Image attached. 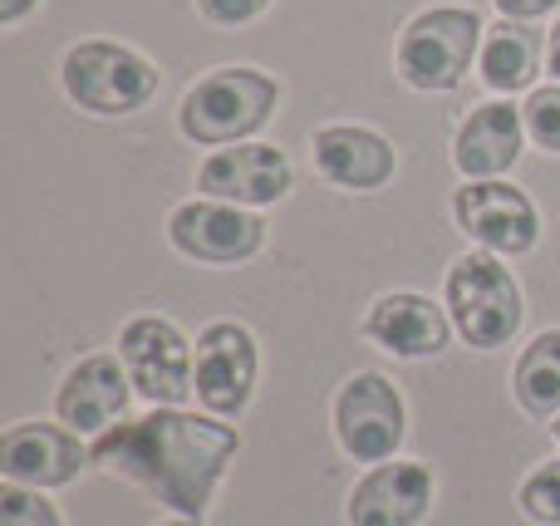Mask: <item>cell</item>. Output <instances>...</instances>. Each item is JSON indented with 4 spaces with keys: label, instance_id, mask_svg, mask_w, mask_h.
<instances>
[{
    "label": "cell",
    "instance_id": "1",
    "mask_svg": "<svg viewBox=\"0 0 560 526\" xmlns=\"http://www.w3.org/2000/svg\"><path fill=\"white\" fill-rule=\"evenodd\" d=\"M236 453H242V433L232 423L187 409H153L143 419L114 423L89 443L98 472L143 488L177 517H202L212 507Z\"/></svg>",
    "mask_w": 560,
    "mask_h": 526
},
{
    "label": "cell",
    "instance_id": "2",
    "mask_svg": "<svg viewBox=\"0 0 560 526\" xmlns=\"http://www.w3.org/2000/svg\"><path fill=\"white\" fill-rule=\"evenodd\" d=\"M280 104V84L266 69L226 65L202 74L177 104V133L197 148H232L246 143L271 124Z\"/></svg>",
    "mask_w": 560,
    "mask_h": 526
},
{
    "label": "cell",
    "instance_id": "3",
    "mask_svg": "<svg viewBox=\"0 0 560 526\" xmlns=\"http://www.w3.org/2000/svg\"><path fill=\"white\" fill-rule=\"evenodd\" d=\"M59 84L69 104H79L94 118H128L148 108L163 89V74L148 55L118 39H79L59 59Z\"/></svg>",
    "mask_w": 560,
    "mask_h": 526
},
{
    "label": "cell",
    "instance_id": "4",
    "mask_svg": "<svg viewBox=\"0 0 560 526\" xmlns=\"http://www.w3.org/2000/svg\"><path fill=\"white\" fill-rule=\"evenodd\" d=\"M482 15L472 5H433L418 10L394 45V69L418 94H447L467 79L472 59L482 55Z\"/></svg>",
    "mask_w": 560,
    "mask_h": 526
},
{
    "label": "cell",
    "instance_id": "5",
    "mask_svg": "<svg viewBox=\"0 0 560 526\" xmlns=\"http://www.w3.org/2000/svg\"><path fill=\"white\" fill-rule=\"evenodd\" d=\"M443 305L453 330L463 335L472 350H502L526 320V301L516 276L506 271L502 256L492 252H467L447 266Z\"/></svg>",
    "mask_w": 560,
    "mask_h": 526
},
{
    "label": "cell",
    "instance_id": "6",
    "mask_svg": "<svg viewBox=\"0 0 560 526\" xmlns=\"http://www.w3.org/2000/svg\"><path fill=\"white\" fill-rule=\"evenodd\" d=\"M335 439L345 458L354 463H388L408 439V404L398 384L378 370H359L335 394Z\"/></svg>",
    "mask_w": 560,
    "mask_h": 526
},
{
    "label": "cell",
    "instance_id": "7",
    "mask_svg": "<svg viewBox=\"0 0 560 526\" xmlns=\"http://www.w3.org/2000/svg\"><path fill=\"white\" fill-rule=\"evenodd\" d=\"M118 360H124L138 399H148L153 409H183L192 399L197 350L167 315H133V320H124Z\"/></svg>",
    "mask_w": 560,
    "mask_h": 526
},
{
    "label": "cell",
    "instance_id": "8",
    "mask_svg": "<svg viewBox=\"0 0 560 526\" xmlns=\"http://www.w3.org/2000/svg\"><path fill=\"white\" fill-rule=\"evenodd\" d=\"M197 364H192V394L212 419H242L256 399V374H261V344L252 325L242 320H212L197 330Z\"/></svg>",
    "mask_w": 560,
    "mask_h": 526
},
{
    "label": "cell",
    "instance_id": "9",
    "mask_svg": "<svg viewBox=\"0 0 560 526\" xmlns=\"http://www.w3.org/2000/svg\"><path fill=\"white\" fill-rule=\"evenodd\" d=\"M167 242H173L177 256H187L197 266H246L266 246V222L252 207L192 197V202L173 207Z\"/></svg>",
    "mask_w": 560,
    "mask_h": 526
},
{
    "label": "cell",
    "instance_id": "10",
    "mask_svg": "<svg viewBox=\"0 0 560 526\" xmlns=\"http://www.w3.org/2000/svg\"><path fill=\"white\" fill-rule=\"evenodd\" d=\"M453 222L477 252L492 256H526L541 242V212L522 187L502 183H463L453 197Z\"/></svg>",
    "mask_w": 560,
    "mask_h": 526
},
{
    "label": "cell",
    "instance_id": "11",
    "mask_svg": "<svg viewBox=\"0 0 560 526\" xmlns=\"http://www.w3.org/2000/svg\"><path fill=\"white\" fill-rule=\"evenodd\" d=\"M295 187V167L276 143H232L217 148L197 167V192L236 207H276Z\"/></svg>",
    "mask_w": 560,
    "mask_h": 526
},
{
    "label": "cell",
    "instance_id": "12",
    "mask_svg": "<svg viewBox=\"0 0 560 526\" xmlns=\"http://www.w3.org/2000/svg\"><path fill=\"white\" fill-rule=\"evenodd\" d=\"M89 448L65 423H10L0 433V478L20 488H69L89 468Z\"/></svg>",
    "mask_w": 560,
    "mask_h": 526
},
{
    "label": "cell",
    "instance_id": "13",
    "mask_svg": "<svg viewBox=\"0 0 560 526\" xmlns=\"http://www.w3.org/2000/svg\"><path fill=\"white\" fill-rule=\"evenodd\" d=\"M433 502H438V482L423 463L388 458V463H374L349 488L345 522L349 526H418L433 512Z\"/></svg>",
    "mask_w": 560,
    "mask_h": 526
},
{
    "label": "cell",
    "instance_id": "14",
    "mask_svg": "<svg viewBox=\"0 0 560 526\" xmlns=\"http://www.w3.org/2000/svg\"><path fill=\"white\" fill-rule=\"evenodd\" d=\"M133 379H128L118 354H84L65 370L55 389V419L74 433H108L114 423H124L128 404H133Z\"/></svg>",
    "mask_w": 560,
    "mask_h": 526
},
{
    "label": "cell",
    "instance_id": "15",
    "mask_svg": "<svg viewBox=\"0 0 560 526\" xmlns=\"http://www.w3.org/2000/svg\"><path fill=\"white\" fill-rule=\"evenodd\" d=\"M315 173L325 177L339 192H378L384 183H394L398 173V153L378 128L369 124H325L315 128Z\"/></svg>",
    "mask_w": 560,
    "mask_h": 526
},
{
    "label": "cell",
    "instance_id": "16",
    "mask_svg": "<svg viewBox=\"0 0 560 526\" xmlns=\"http://www.w3.org/2000/svg\"><path fill=\"white\" fill-rule=\"evenodd\" d=\"M447 305H433V295L418 291H384L364 315V340L394 360H438L447 350Z\"/></svg>",
    "mask_w": 560,
    "mask_h": 526
},
{
    "label": "cell",
    "instance_id": "17",
    "mask_svg": "<svg viewBox=\"0 0 560 526\" xmlns=\"http://www.w3.org/2000/svg\"><path fill=\"white\" fill-rule=\"evenodd\" d=\"M526 148V118L512 98H492L477 104L472 114L457 124L453 133V167L463 183H492V177L512 173L516 157Z\"/></svg>",
    "mask_w": 560,
    "mask_h": 526
},
{
    "label": "cell",
    "instance_id": "18",
    "mask_svg": "<svg viewBox=\"0 0 560 526\" xmlns=\"http://www.w3.org/2000/svg\"><path fill=\"white\" fill-rule=\"evenodd\" d=\"M477 69H482L487 89H497V94H522V89H532L536 74L546 69V39L532 30V20L502 15L497 25H487Z\"/></svg>",
    "mask_w": 560,
    "mask_h": 526
},
{
    "label": "cell",
    "instance_id": "19",
    "mask_svg": "<svg viewBox=\"0 0 560 526\" xmlns=\"http://www.w3.org/2000/svg\"><path fill=\"white\" fill-rule=\"evenodd\" d=\"M512 399L526 419L551 423L560 413V325L541 330L512 370Z\"/></svg>",
    "mask_w": 560,
    "mask_h": 526
},
{
    "label": "cell",
    "instance_id": "20",
    "mask_svg": "<svg viewBox=\"0 0 560 526\" xmlns=\"http://www.w3.org/2000/svg\"><path fill=\"white\" fill-rule=\"evenodd\" d=\"M516 507L536 526H560V458H546L526 472L516 488Z\"/></svg>",
    "mask_w": 560,
    "mask_h": 526
},
{
    "label": "cell",
    "instance_id": "21",
    "mask_svg": "<svg viewBox=\"0 0 560 526\" xmlns=\"http://www.w3.org/2000/svg\"><path fill=\"white\" fill-rule=\"evenodd\" d=\"M0 526H65V517L39 488L0 482Z\"/></svg>",
    "mask_w": 560,
    "mask_h": 526
},
{
    "label": "cell",
    "instance_id": "22",
    "mask_svg": "<svg viewBox=\"0 0 560 526\" xmlns=\"http://www.w3.org/2000/svg\"><path fill=\"white\" fill-rule=\"evenodd\" d=\"M522 118H526V138L541 153H560V84L532 89L522 104Z\"/></svg>",
    "mask_w": 560,
    "mask_h": 526
},
{
    "label": "cell",
    "instance_id": "23",
    "mask_svg": "<svg viewBox=\"0 0 560 526\" xmlns=\"http://www.w3.org/2000/svg\"><path fill=\"white\" fill-rule=\"evenodd\" d=\"M266 10H271V0H197V15L217 30H242L261 20Z\"/></svg>",
    "mask_w": 560,
    "mask_h": 526
},
{
    "label": "cell",
    "instance_id": "24",
    "mask_svg": "<svg viewBox=\"0 0 560 526\" xmlns=\"http://www.w3.org/2000/svg\"><path fill=\"white\" fill-rule=\"evenodd\" d=\"M560 0H497V10H502L506 20H541L551 15Z\"/></svg>",
    "mask_w": 560,
    "mask_h": 526
},
{
    "label": "cell",
    "instance_id": "25",
    "mask_svg": "<svg viewBox=\"0 0 560 526\" xmlns=\"http://www.w3.org/2000/svg\"><path fill=\"white\" fill-rule=\"evenodd\" d=\"M35 5H39V0H0V25H5V30L20 25V20H25Z\"/></svg>",
    "mask_w": 560,
    "mask_h": 526
},
{
    "label": "cell",
    "instance_id": "26",
    "mask_svg": "<svg viewBox=\"0 0 560 526\" xmlns=\"http://www.w3.org/2000/svg\"><path fill=\"white\" fill-rule=\"evenodd\" d=\"M546 74L560 84V20L551 25V35H546Z\"/></svg>",
    "mask_w": 560,
    "mask_h": 526
},
{
    "label": "cell",
    "instance_id": "27",
    "mask_svg": "<svg viewBox=\"0 0 560 526\" xmlns=\"http://www.w3.org/2000/svg\"><path fill=\"white\" fill-rule=\"evenodd\" d=\"M158 526H202V517H173V522H158Z\"/></svg>",
    "mask_w": 560,
    "mask_h": 526
},
{
    "label": "cell",
    "instance_id": "28",
    "mask_svg": "<svg viewBox=\"0 0 560 526\" xmlns=\"http://www.w3.org/2000/svg\"><path fill=\"white\" fill-rule=\"evenodd\" d=\"M546 429H551V433H556V443H560V413H556V419H551V423H546Z\"/></svg>",
    "mask_w": 560,
    "mask_h": 526
}]
</instances>
